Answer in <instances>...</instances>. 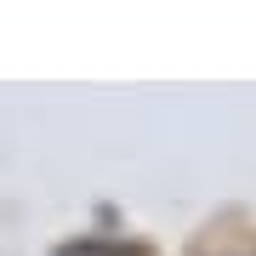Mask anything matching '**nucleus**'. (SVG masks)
Returning <instances> with one entry per match:
<instances>
[{"mask_svg":"<svg viewBox=\"0 0 256 256\" xmlns=\"http://www.w3.org/2000/svg\"><path fill=\"white\" fill-rule=\"evenodd\" d=\"M63 256H137V250H126V245H97V239H86V245H68Z\"/></svg>","mask_w":256,"mask_h":256,"instance_id":"f257e3e1","label":"nucleus"}]
</instances>
